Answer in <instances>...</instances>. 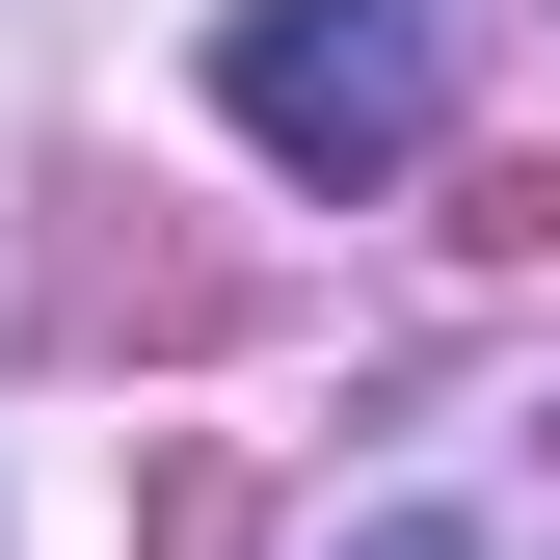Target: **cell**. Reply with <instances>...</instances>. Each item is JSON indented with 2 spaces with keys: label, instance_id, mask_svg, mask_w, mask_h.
Listing matches in <instances>:
<instances>
[{
  "label": "cell",
  "instance_id": "1",
  "mask_svg": "<svg viewBox=\"0 0 560 560\" xmlns=\"http://www.w3.org/2000/svg\"><path fill=\"white\" fill-rule=\"evenodd\" d=\"M214 107L294 187H400L428 107H454V0H241V27H214Z\"/></svg>",
  "mask_w": 560,
  "mask_h": 560
},
{
  "label": "cell",
  "instance_id": "2",
  "mask_svg": "<svg viewBox=\"0 0 560 560\" xmlns=\"http://www.w3.org/2000/svg\"><path fill=\"white\" fill-rule=\"evenodd\" d=\"M161 560H241V454H161Z\"/></svg>",
  "mask_w": 560,
  "mask_h": 560
}]
</instances>
